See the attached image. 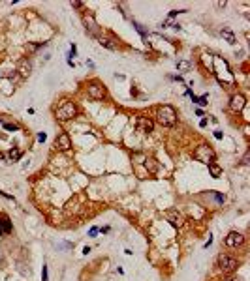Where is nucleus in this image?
<instances>
[{
  "label": "nucleus",
  "mask_w": 250,
  "mask_h": 281,
  "mask_svg": "<svg viewBox=\"0 0 250 281\" xmlns=\"http://www.w3.org/2000/svg\"><path fill=\"white\" fill-rule=\"evenodd\" d=\"M177 69L181 71V73H186V71L190 69V62H186V60H179V62H177Z\"/></svg>",
  "instance_id": "19"
},
{
  "label": "nucleus",
  "mask_w": 250,
  "mask_h": 281,
  "mask_svg": "<svg viewBox=\"0 0 250 281\" xmlns=\"http://www.w3.org/2000/svg\"><path fill=\"white\" fill-rule=\"evenodd\" d=\"M4 129H6V131H12V133H13V131H19V126H17V124H6V122H4Z\"/></svg>",
  "instance_id": "21"
},
{
  "label": "nucleus",
  "mask_w": 250,
  "mask_h": 281,
  "mask_svg": "<svg viewBox=\"0 0 250 281\" xmlns=\"http://www.w3.org/2000/svg\"><path fill=\"white\" fill-rule=\"evenodd\" d=\"M19 73H21V77H28V75L32 73V62H30V60H21V64H19Z\"/></svg>",
  "instance_id": "13"
},
{
  "label": "nucleus",
  "mask_w": 250,
  "mask_h": 281,
  "mask_svg": "<svg viewBox=\"0 0 250 281\" xmlns=\"http://www.w3.org/2000/svg\"><path fill=\"white\" fill-rule=\"evenodd\" d=\"M71 6H73V8H81L83 4H81V2H71Z\"/></svg>",
  "instance_id": "28"
},
{
  "label": "nucleus",
  "mask_w": 250,
  "mask_h": 281,
  "mask_svg": "<svg viewBox=\"0 0 250 281\" xmlns=\"http://www.w3.org/2000/svg\"><path fill=\"white\" fill-rule=\"evenodd\" d=\"M42 279L43 281H49V272H47V264L42 266Z\"/></svg>",
  "instance_id": "22"
},
{
  "label": "nucleus",
  "mask_w": 250,
  "mask_h": 281,
  "mask_svg": "<svg viewBox=\"0 0 250 281\" xmlns=\"http://www.w3.org/2000/svg\"><path fill=\"white\" fill-rule=\"evenodd\" d=\"M86 94H89V98H92L96 101H102L107 98V90L102 83H90L86 86Z\"/></svg>",
  "instance_id": "4"
},
{
  "label": "nucleus",
  "mask_w": 250,
  "mask_h": 281,
  "mask_svg": "<svg viewBox=\"0 0 250 281\" xmlns=\"http://www.w3.org/2000/svg\"><path fill=\"white\" fill-rule=\"evenodd\" d=\"M220 36H222L224 39H226V41H228L229 45H233V43L237 41V36L233 34V30H231V28H228V26H224V28L220 30Z\"/></svg>",
  "instance_id": "12"
},
{
  "label": "nucleus",
  "mask_w": 250,
  "mask_h": 281,
  "mask_svg": "<svg viewBox=\"0 0 250 281\" xmlns=\"http://www.w3.org/2000/svg\"><path fill=\"white\" fill-rule=\"evenodd\" d=\"M83 23H85V28L89 30V34H92V36L100 34V26H98V23H96L94 15H90V13L83 15Z\"/></svg>",
  "instance_id": "9"
},
{
  "label": "nucleus",
  "mask_w": 250,
  "mask_h": 281,
  "mask_svg": "<svg viewBox=\"0 0 250 281\" xmlns=\"http://www.w3.org/2000/svg\"><path fill=\"white\" fill-rule=\"evenodd\" d=\"M12 221H9L8 217H2L0 219V234H8V232H12Z\"/></svg>",
  "instance_id": "17"
},
{
  "label": "nucleus",
  "mask_w": 250,
  "mask_h": 281,
  "mask_svg": "<svg viewBox=\"0 0 250 281\" xmlns=\"http://www.w3.org/2000/svg\"><path fill=\"white\" fill-rule=\"evenodd\" d=\"M6 159H8L9 163H15V161H19V159H21V150L13 146L12 150H9L8 154H6Z\"/></svg>",
  "instance_id": "15"
},
{
  "label": "nucleus",
  "mask_w": 250,
  "mask_h": 281,
  "mask_svg": "<svg viewBox=\"0 0 250 281\" xmlns=\"http://www.w3.org/2000/svg\"><path fill=\"white\" fill-rule=\"evenodd\" d=\"M55 146H57V150H60V152H68L71 148V137L66 133V131L60 133L57 137V141H55Z\"/></svg>",
  "instance_id": "8"
},
{
  "label": "nucleus",
  "mask_w": 250,
  "mask_h": 281,
  "mask_svg": "<svg viewBox=\"0 0 250 281\" xmlns=\"http://www.w3.org/2000/svg\"><path fill=\"white\" fill-rule=\"evenodd\" d=\"M214 137H216V139H222L224 133H222V131H214Z\"/></svg>",
  "instance_id": "26"
},
{
  "label": "nucleus",
  "mask_w": 250,
  "mask_h": 281,
  "mask_svg": "<svg viewBox=\"0 0 250 281\" xmlns=\"http://www.w3.org/2000/svg\"><path fill=\"white\" fill-rule=\"evenodd\" d=\"M156 120L164 127H173L177 124V111L171 105H162L156 109Z\"/></svg>",
  "instance_id": "1"
},
{
  "label": "nucleus",
  "mask_w": 250,
  "mask_h": 281,
  "mask_svg": "<svg viewBox=\"0 0 250 281\" xmlns=\"http://www.w3.org/2000/svg\"><path fill=\"white\" fill-rule=\"evenodd\" d=\"M218 266L222 270H226V272H231V270H235L239 266V260L229 257V255H220V257H218Z\"/></svg>",
  "instance_id": "7"
},
{
  "label": "nucleus",
  "mask_w": 250,
  "mask_h": 281,
  "mask_svg": "<svg viewBox=\"0 0 250 281\" xmlns=\"http://www.w3.org/2000/svg\"><path fill=\"white\" fill-rule=\"evenodd\" d=\"M132 24H134V28H135V30H137V32H139V34L143 36V38H145V39H147V30H145V28H143V26H141V24H139V23H137V21H132Z\"/></svg>",
  "instance_id": "20"
},
{
  "label": "nucleus",
  "mask_w": 250,
  "mask_h": 281,
  "mask_svg": "<svg viewBox=\"0 0 250 281\" xmlns=\"http://www.w3.org/2000/svg\"><path fill=\"white\" fill-rule=\"evenodd\" d=\"M229 107H231L235 112L243 111L244 107H246V98H244L243 94H233L231 96V101H229Z\"/></svg>",
  "instance_id": "10"
},
{
  "label": "nucleus",
  "mask_w": 250,
  "mask_h": 281,
  "mask_svg": "<svg viewBox=\"0 0 250 281\" xmlns=\"http://www.w3.org/2000/svg\"><path fill=\"white\" fill-rule=\"evenodd\" d=\"M224 244H226L228 247H241L244 244V236L241 232H237V231H231L226 238H224Z\"/></svg>",
  "instance_id": "5"
},
{
  "label": "nucleus",
  "mask_w": 250,
  "mask_h": 281,
  "mask_svg": "<svg viewBox=\"0 0 250 281\" xmlns=\"http://www.w3.org/2000/svg\"><path fill=\"white\" fill-rule=\"evenodd\" d=\"M200 126H201V127H205V126H207V118H201V122H200Z\"/></svg>",
  "instance_id": "27"
},
{
  "label": "nucleus",
  "mask_w": 250,
  "mask_h": 281,
  "mask_svg": "<svg viewBox=\"0 0 250 281\" xmlns=\"http://www.w3.org/2000/svg\"><path fill=\"white\" fill-rule=\"evenodd\" d=\"M194 159L209 165V163L216 161V154H214V150L209 144H197L194 148Z\"/></svg>",
  "instance_id": "3"
},
{
  "label": "nucleus",
  "mask_w": 250,
  "mask_h": 281,
  "mask_svg": "<svg viewBox=\"0 0 250 281\" xmlns=\"http://www.w3.org/2000/svg\"><path fill=\"white\" fill-rule=\"evenodd\" d=\"M216 8H226V2H216Z\"/></svg>",
  "instance_id": "29"
},
{
  "label": "nucleus",
  "mask_w": 250,
  "mask_h": 281,
  "mask_svg": "<svg viewBox=\"0 0 250 281\" xmlns=\"http://www.w3.org/2000/svg\"><path fill=\"white\" fill-rule=\"evenodd\" d=\"M98 232H100V229H98V227H92V229L89 231V236H90V238H96V236H98Z\"/></svg>",
  "instance_id": "24"
},
{
  "label": "nucleus",
  "mask_w": 250,
  "mask_h": 281,
  "mask_svg": "<svg viewBox=\"0 0 250 281\" xmlns=\"http://www.w3.org/2000/svg\"><path fill=\"white\" fill-rule=\"evenodd\" d=\"M98 41H100L102 47H105V49H109V51H115V49H117V43L113 41V39H109V38H100Z\"/></svg>",
  "instance_id": "18"
},
{
  "label": "nucleus",
  "mask_w": 250,
  "mask_h": 281,
  "mask_svg": "<svg viewBox=\"0 0 250 281\" xmlns=\"http://www.w3.org/2000/svg\"><path fill=\"white\" fill-rule=\"evenodd\" d=\"M167 221H169L173 227H177V229H181L182 225H184V219H182V216L179 212H169L167 214Z\"/></svg>",
  "instance_id": "11"
},
{
  "label": "nucleus",
  "mask_w": 250,
  "mask_h": 281,
  "mask_svg": "<svg viewBox=\"0 0 250 281\" xmlns=\"http://www.w3.org/2000/svg\"><path fill=\"white\" fill-rule=\"evenodd\" d=\"M145 169H147V172H151V174L158 172V163H156L154 157H145Z\"/></svg>",
  "instance_id": "14"
},
{
  "label": "nucleus",
  "mask_w": 250,
  "mask_h": 281,
  "mask_svg": "<svg viewBox=\"0 0 250 281\" xmlns=\"http://www.w3.org/2000/svg\"><path fill=\"white\" fill-rule=\"evenodd\" d=\"M45 139H47V135H45V133H40V135H38V141H40V142H43Z\"/></svg>",
  "instance_id": "25"
},
{
  "label": "nucleus",
  "mask_w": 250,
  "mask_h": 281,
  "mask_svg": "<svg viewBox=\"0 0 250 281\" xmlns=\"http://www.w3.org/2000/svg\"><path fill=\"white\" fill-rule=\"evenodd\" d=\"M213 199H214V201H216L218 204H222V202H224V199H226V197H224L222 193H213Z\"/></svg>",
  "instance_id": "23"
},
{
  "label": "nucleus",
  "mask_w": 250,
  "mask_h": 281,
  "mask_svg": "<svg viewBox=\"0 0 250 281\" xmlns=\"http://www.w3.org/2000/svg\"><path fill=\"white\" fill-rule=\"evenodd\" d=\"M55 116H57V120H60V122L75 118V116H77V105L70 99H62L60 105L57 107V111H55Z\"/></svg>",
  "instance_id": "2"
},
{
  "label": "nucleus",
  "mask_w": 250,
  "mask_h": 281,
  "mask_svg": "<svg viewBox=\"0 0 250 281\" xmlns=\"http://www.w3.org/2000/svg\"><path fill=\"white\" fill-rule=\"evenodd\" d=\"M83 253H85V255H86V253H90V247H89V246H85V247H83Z\"/></svg>",
  "instance_id": "30"
},
{
  "label": "nucleus",
  "mask_w": 250,
  "mask_h": 281,
  "mask_svg": "<svg viewBox=\"0 0 250 281\" xmlns=\"http://www.w3.org/2000/svg\"><path fill=\"white\" fill-rule=\"evenodd\" d=\"M135 129L139 131V133H151V131L154 129V122H152L151 118H147V116H137Z\"/></svg>",
  "instance_id": "6"
},
{
  "label": "nucleus",
  "mask_w": 250,
  "mask_h": 281,
  "mask_svg": "<svg viewBox=\"0 0 250 281\" xmlns=\"http://www.w3.org/2000/svg\"><path fill=\"white\" fill-rule=\"evenodd\" d=\"M209 172H211V176L213 178H220V174H222V167L218 165L216 161H213V163H209Z\"/></svg>",
  "instance_id": "16"
}]
</instances>
